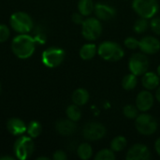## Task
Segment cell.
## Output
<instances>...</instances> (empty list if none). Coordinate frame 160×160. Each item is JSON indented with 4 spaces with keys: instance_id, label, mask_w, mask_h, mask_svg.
<instances>
[{
    "instance_id": "6da1fadb",
    "label": "cell",
    "mask_w": 160,
    "mask_h": 160,
    "mask_svg": "<svg viewBox=\"0 0 160 160\" xmlns=\"http://www.w3.org/2000/svg\"><path fill=\"white\" fill-rule=\"evenodd\" d=\"M11 49L17 57L25 59L34 53L36 49V41L32 37L26 34H21L13 38L11 42Z\"/></svg>"
},
{
    "instance_id": "4316f807",
    "label": "cell",
    "mask_w": 160,
    "mask_h": 160,
    "mask_svg": "<svg viewBox=\"0 0 160 160\" xmlns=\"http://www.w3.org/2000/svg\"><path fill=\"white\" fill-rule=\"evenodd\" d=\"M123 113L128 119H136V117L139 115V109L137 108V106L128 104L124 107Z\"/></svg>"
},
{
    "instance_id": "d6986e66",
    "label": "cell",
    "mask_w": 160,
    "mask_h": 160,
    "mask_svg": "<svg viewBox=\"0 0 160 160\" xmlns=\"http://www.w3.org/2000/svg\"><path fill=\"white\" fill-rule=\"evenodd\" d=\"M98 52V48L94 43L84 44L80 50V56L83 60H91Z\"/></svg>"
},
{
    "instance_id": "f546056e",
    "label": "cell",
    "mask_w": 160,
    "mask_h": 160,
    "mask_svg": "<svg viewBox=\"0 0 160 160\" xmlns=\"http://www.w3.org/2000/svg\"><path fill=\"white\" fill-rule=\"evenodd\" d=\"M9 37V29L5 24H0V42H5Z\"/></svg>"
},
{
    "instance_id": "7a4b0ae2",
    "label": "cell",
    "mask_w": 160,
    "mask_h": 160,
    "mask_svg": "<svg viewBox=\"0 0 160 160\" xmlns=\"http://www.w3.org/2000/svg\"><path fill=\"white\" fill-rule=\"evenodd\" d=\"M98 53L106 61L117 62L124 57L125 52L118 43L113 41H104L98 46Z\"/></svg>"
},
{
    "instance_id": "d4e9b609",
    "label": "cell",
    "mask_w": 160,
    "mask_h": 160,
    "mask_svg": "<svg viewBox=\"0 0 160 160\" xmlns=\"http://www.w3.org/2000/svg\"><path fill=\"white\" fill-rule=\"evenodd\" d=\"M26 130H27V132L31 138H37L40 135V133L42 131V127L38 122L32 121L29 123Z\"/></svg>"
},
{
    "instance_id": "484cf974",
    "label": "cell",
    "mask_w": 160,
    "mask_h": 160,
    "mask_svg": "<svg viewBox=\"0 0 160 160\" xmlns=\"http://www.w3.org/2000/svg\"><path fill=\"white\" fill-rule=\"evenodd\" d=\"M115 158V153L112 149H102L95 157L96 160H114Z\"/></svg>"
},
{
    "instance_id": "7402d4cb",
    "label": "cell",
    "mask_w": 160,
    "mask_h": 160,
    "mask_svg": "<svg viewBox=\"0 0 160 160\" xmlns=\"http://www.w3.org/2000/svg\"><path fill=\"white\" fill-rule=\"evenodd\" d=\"M127 144H128V142L124 136H117L112 139L111 142V149L114 153H118V152L123 151L126 148Z\"/></svg>"
},
{
    "instance_id": "e0dca14e",
    "label": "cell",
    "mask_w": 160,
    "mask_h": 160,
    "mask_svg": "<svg viewBox=\"0 0 160 160\" xmlns=\"http://www.w3.org/2000/svg\"><path fill=\"white\" fill-rule=\"evenodd\" d=\"M7 128L9 133L14 136L22 135L27 129L24 122L19 118H11L10 120H8V122L7 123Z\"/></svg>"
},
{
    "instance_id": "5bb4252c",
    "label": "cell",
    "mask_w": 160,
    "mask_h": 160,
    "mask_svg": "<svg viewBox=\"0 0 160 160\" xmlns=\"http://www.w3.org/2000/svg\"><path fill=\"white\" fill-rule=\"evenodd\" d=\"M94 11L96 13L97 18L100 21H110L116 14V10L114 8L103 3H97L95 5Z\"/></svg>"
},
{
    "instance_id": "ac0fdd59",
    "label": "cell",
    "mask_w": 160,
    "mask_h": 160,
    "mask_svg": "<svg viewBox=\"0 0 160 160\" xmlns=\"http://www.w3.org/2000/svg\"><path fill=\"white\" fill-rule=\"evenodd\" d=\"M89 93L87 90L83 88H78L76 89L72 94V101L74 104L78 106H83L85 105L89 100Z\"/></svg>"
},
{
    "instance_id": "5b68a950",
    "label": "cell",
    "mask_w": 160,
    "mask_h": 160,
    "mask_svg": "<svg viewBox=\"0 0 160 160\" xmlns=\"http://www.w3.org/2000/svg\"><path fill=\"white\" fill-rule=\"evenodd\" d=\"M102 33V25L98 18H87L82 23V34L87 40L98 39Z\"/></svg>"
},
{
    "instance_id": "d6a6232c",
    "label": "cell",
    "mask_w": 160,
    "mask_h": 160,
    "mask_svg": "<svg viewBox=\"0 0 160 160\" xmlns=\"http://www.w3.org/2000/svg\"><path fill=\"white\" fill-rule=\"evenodd\" d=\"M72 21L73 22H75L76 24H82L83 22V15H82L80 12L79 13H74L72 15Z\"/></svg>"
},
{
    "instance_id": "8992f818",
    "label": "cell",
    "mask_w": 160,
    "mask_h": 160,
    "mask_svg": "<svg viewBox=\"0 0 160 160\" xmlns=\"http://www.w3.org/2000/svg\"><path fill=\"white\" fill-rule=\"evenodd\" d=\"M10 25L14 31L20 34L28 33L33 27L31 17L24 12H16L10 17Z\"/></svg>"
},
{
    "instance_id": "3957f363",
    "label": "cell",
    "mask_w": 160,
    "mask_h": 160,
    "mask_svg": "<svg viewBox=\"0 0 160 160\" xmlns=\"http://www.w3.org/2000/svg\"><path fill=\"white\" fill-rule=\"evenodd\" d=\"M132 8L140 17L148 20L158 13L159 5L158 0H133Z\"/></svg>"
},
{
    "instance_id": "1f68e13d",
    "label": "cell",
    "mask_w": 160,
    "mask_h": 160,
    "mask_svg": "<svg viewBox=\"0 0 160 160\" xmlns=\"http://www.w3.org/2000/svg\"><path fill=\"white\" fill-rule=\"evenodd\" d=\"M52 158L54 160H66L68 158V157H67V155H66V153H65L64 151L58 150V151H56V152L53 154Z\"/></svg>"
},
{
    "instance_id": "2e32d148",
    "label": "cell",
    "mask_w": 160,
    "mask_h": 160,
    "mask_svg": "<svg viewBox=\"0 0 160 160\" xmlns=\"http://www.w3.org/2000/svg\"><path fill=\"white\" fill-rule=\"evenodd\" d=\"M160 82V77L158 76V73L155 72H151V71H147L142 75V86L146 89V90H154L156 88H158L159 86Z\"/></svg>"
},
{
    "instance_id": "603a6c76",
    "label": "cell",
    "mask_w": 160,
    "mask_h": 160,
    "mask_svg": "<svg viewBox=\"0 0 160 160\" xmlns=\"http://www.w3.org/2000/svg\"><path fill=\"white\" fill-rule=\"evenodd\" d=\"M138 82V79L137 76L134 75L133 73H129L128 75H126L122 81V86L125 90L127 91H130L133 90Z\"/></svg>"
},
{
    "instance_id": "8fae6325",
    "label": "cell",
    "mask_w": 160,
    "mask_h": 160,
    "mask_svg": "<svg viewBox=\"0 0 160 160\" xmlns=\"http://www.w3.org/2000/svg\"><path fill=\"white\" fill-rule=\"evenodd\" d=\"M151 158L149 148L142 143H136L132 145L127 153V160H148Z\"/></svg>"
},
{
    "instance_id": "44dd1931",
    "label": "cell",
    "mask_w": 160,
    "mask_h": 160,
    "mask_svg": "<svg viewBox=\"0 0 160 160\" xmlns=\"http://www.w3.org/2000/svg\"><path fill=\"white\" fill-rule=\"evenodd\" d=\"M77 154L78 157L82 160H88L91 158L92 155H93V148L92 146L87 143V142H83L82 144L79 145L78 150H77Z\"/></svg>"
},
{
    "instance_id": "836d02e7",
    "label": "cell",
    "mask_w": 160,
    "mask_h": 160,
    "mask_svg": "<svg viewBox=\"0 0 160 160\" xmlns=\"http://www.w3.org/2000/svg\"><path fill=\"white\" fill-rule=\"evenodd\" d=\"M155 149H156V152L158 153V155L160 157V138H158L155 142Z\"/></svg>"
},
{
    "instance_id": "30bf717a",
    "label": "cell",
    "mask_w": 160,
    "mask_h": 160,
    "mask_svg": "<svg viewBox=\"0 0 160 160\" xmlns=\"http://www.w3.org/2000/svg\"><path fill=\"white\" fill-rule=\"evenodd\" d=\"M83 137L91 142L98 141L106 135V128L98 122H90L85 125L82 130Z\"/></svg>"
},
{
    "instance_id": "d590c367",
    "label": "cell",
    "mask_w": 160,
    "mask_h": 160,
    "mask_svg": "<svg viewBox=\"0 0 160 160\" xmlns=\"http://www.w3.org/2000/svg\"><path fill=\"white\" fill-rule=\"evenodd\" d=\"M14 158H11V157H2L0 158V160H13Z\"/></svg>"
},
{
    "instance_id": "52a82bcc",
    "label": "cell",
    "mask_w": 160,
    "mask_h": 160,
    "mask_svg": "<svg viewBox=\"0 0 160 160\" xmlns=\"http://www.w3.org/2000/svg\"><path fill=\"white\" fill-rule=\"evenodd\" d=\"M128 68L131 73L138 76H142L145 72H147L149 68V59L145 55V53L137 52L134 53L128 62Z\"/></svg>"
},
{
    "instance_id": "7c38bea8",
    "label": "cell",
    "mask_w": 160,
    "mask_h": 160,
    "mask_svg": "<svg viewBox=\"0 0 160 160\" xmlns=\"http://www.w3.org/2000/svg\"><path fill=\"white\" fill-rule=\"evenodd\" d=\"M139 48L145 54H155L159 52L160 41L155 37L147 36L140 40Z\"/></svg>"
},
{
    "instance_id": "74e56055",
    "label": "cell",
    "mask_w": 160,
    "mask_h": 160,
    "mask_svg": "<svg viewBox=\"0 0 160 160\" xmlns=\"http://www.w3.org/2000/svg\"><path fill=\"white\" fill-rule=\"evenodd\" d=\"M157 70H158V76L160 77V65L158 67V69H157Z\"/></svg>"
},
{
    "instance_id": "f1b7e54d",
    "label": "cell",
    "mask_w": 160,
    "mask_h": 160,
    "mask_svg": "<svg viewBox=\"0 0 160 160\" xmlns=\"http://www.w3.org/2000/svg\"><path fill=\"white\" fill-rule=\"evenodd\" d=\"M139 40L134 38V37H128L125 39L124 43H125V46L130 50H135L137 48H139Z\"/></svg>"
},
{
    "instance_id": "cb8c5ba5",
    "label": "cell",
    "mask_w": 160,
    "mask_h": 160,
    "mask_svg": "<svg viewBox=\"0 0 160 160\" xmlns=\"http://www.w3.org/2000/svg\"><path fill=\"white\" fill-rule=\"evenodd\" d=\"M67 116L68 119L74 121V122H77L81 119L82 117V111L81 109L79 108L78 105L76 104H73V105H69L68 108H67Z\"/></svg>"
},
{
    "instance_id": "8d00e7d4",
    "label": "cell",
    "mask_w": 160,
    "mask_h": 160,
    "mask_svg": "<svg viewBox=\"0 0 160 160\" xmlns=\"http://www.w3.org/2000/svg\"><path fill=\"white\" fill-rule=\"evenodd\" d=\"M38 160H49V158H45V157H40V158H38Z\"/></svg>"
},
{
    "instance_id": "9c48e42d",
    "label": "cell",
    "mask_w": 160,
    "mask_h": 160,
    "mask_svg": "<svg viewBox=\"0 0 160 160\" xmlns=\"http://www.w3.org/2000/svg\"><path fill=\"white\" fill-rule=\"evenodd\" d=\"M34 152V142L31 138L20 137L14 143V153L18 159L28 158Z\"/></svg>"
},
{
    "instance_id": "4fadbf2b",
    "label": "cell",
    "mask_w": 160,
    "mask_h": 160,
    "mask_svg": "<svg viewBox=\"0 0 160 160\" xmlns=\"http://www.w3.org/2000/svg\"><path fill=\"white\" fill-rule=\"evenodd\" d=\"M155 102V98L149 90L142 91L138 94L136 98V106L141 112L149 111Z\"/></svg>"
},
{
    "instance_id": "4dcf8cb0",
    "label": "cell",
    "mask_w": 160,
    "mask_h": 160,
    "mask_svg": "<svg viewBox=\"0 0 160 160\" xmlns=\"http://www.w3.org/2000/svg\"><path fill=\"white\" fill-rule=\"evenodd\" d=\"M150 26L155 34L160 36V18H154L150 22Z\"/></svg>"
},
{
    "instance_id": "ffe728a7",
    "label": "cell",
    "mask_w": 160,
    "mask_h": 160,
    "mask_svg": "<svg viewBox=\"0 0 160 160\" xmlns=\"http://www.w3.org/2000/svg\"><path fill=\"white\" fill-rule=\"evenodd\" d=\"M79 12L83 16H89L95 9V4L93 0H80L78 3Z\"/></svg>"
},
{
    "instance_id": "277c9868",
    "label": "cell",
    "mask_w": 160,
    "mask_h": 160,
    "mask_svg": "<svg viewBox=\"0 0 160 160\" xmlns=\"http://www.w3.org/2000/svg\"><path fill=\"white\" fill-rule=\"evenodd\" d=\"M158 121L148 113H142L136 117L135 128L142 135H153L158 130Z\"/></svg>"
},
{
    "instance_id": "e575fe53",
    "label": "cell",
    "mask_w": 160,
    "mask_h": 160,
    "mask_svg": "<svg viewBox=\"0 0 160 160\" xmlns=\"http://www.w3.org/2000/svg\"><path fill=\"white\" fill-rule=\"evenodd\" d=\"M156 98L158 102H160V85L158 87V90L156 92Z\"/></svg>"
},
{
    "instance_id": "f35d334b",
    "label": "cell",
    "mask_w": 160,
    "mask_h": 160,
    "mask_svg": "<svg viewBox=\"0 0 160 160\" xmlns=\"http://www.w3.org/2000/svg\"><path fill=\"white\" fill-rule=\"evenodd\" d=\"M0 90H1V86H0Z\"/></svg>"
},
{
    "instance_id": "83f0119b",
    "label": "cell",
    "mask_w": 160,
    "mask_h": 160,
    "mask_svg": "<svg viewBox=\"0 0 160 160\" xmlns=\"http://www.w3.org/2000/svg\"><path fill=\"white\" fill-rule=\"evenodd\" d=\"M149 27V22L147 21V19L145 18H142L141 19H138L136 22H135V24H134V31L137 33V34H142L143 32H145Z\"/></svg>"
},
{
    "instance_id": "ba28073f",
    "label": "cell",
    "mask_w": 160,
    "mask_h": 160,
    "mask_svg": "<svg viewBox=\"0 0 160 160\" xmlns=\"http://www.w3.org/2000/svg\"><path fill=\"white\" fill-rule=\"evenodd\" d=\"M65 58L64 50L57 47H51L42 52V63L48 68L58 67Z\"/></svg>"
},
{
    "instance_id": "9a60e30c",
    "label": "cell",
    "mask_w": 160,
    "mask_h": 160,
    "mask_svg": "<svg viewBox=\"0 0 160 160\" xmlns=\"http://www.w3.org/2000/svg\"><path fill=\"white\" fill-rule=\"evenodd\" d=\"M55 128L59 134L63 136H70L76 131L77 126L75 122L70 119H61L56 123Z\"/></svg>"
}]
</instances>
